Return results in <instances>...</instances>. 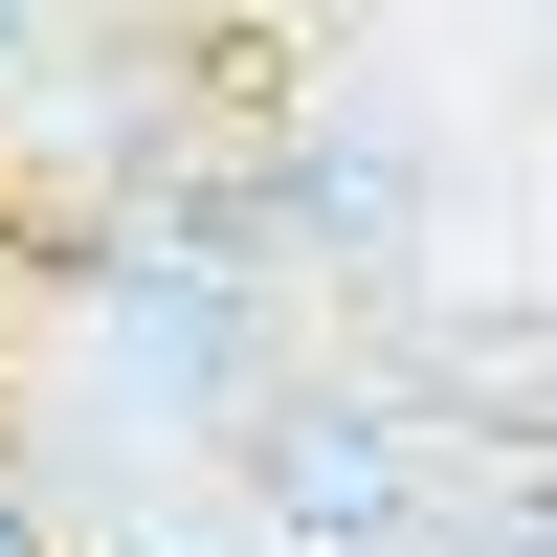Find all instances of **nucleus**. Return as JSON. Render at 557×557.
Returning a JSON list of instances; mask_svg holds the SVG:
<instances>
[{
	"label": "nucleus",
	"instance_id": "nucleus-3",
	"mask_svg": "<svg viewBox=\"0 0 557 557\" xmlns=\"http://www.w3.org/2000/svg\"><path fill=\"white\" fill-rule=\"evenodd\" d=\"M134 557H268V535H246V513H201V535H134Z\"/></svg>",
	"mask_w": 557,
	"mask_h": 557
},
{
	"label": "nucleus",
	"instance_id": "nucleus-5",
	"mask_svg": "<svg viewBox=\"0 0 557 557\" xmlns=\"http://www.w3.org/2000/svg\"><path fill=\"white\" fill-rule=\"evenodd\" d=\"M0 557H45V513H23V491H0Z\"/></svg>",
	"mask_w": 557,
	"mask_h": 557
},
{
	"label": "nucleus",
	"instance_id": "nucleus-2",
	"mask_svg": "<svg viewBox=\"0 0 557 557\" xmlns=\"http://www.w3.org/2000/svg\"><path fill=\"white\" fill-rule=\"evenodd\" d=\"M67 290H89V335H112V380L157 401V424H246V401L290 380V357H268V268H223L201 223H112Z\"/></svg>",
	"mask_w": 557,
	"mask_h": 557
},
{
	"label": "nucleus",
	"instance_id": "nucleus-4",
	"mask_svg": "<svg viewBox=\"0 0 557 557\" xmlns=\"http://www.w3.org/2000/svg\"><path fill=\"white\" fill-rule=\"evenodd\" d=\"M23 45H45V0H0V67H23Z\"/></svg>",
	"mask_w": 557,
	"mask_h": 557
},
{
	"label": "nucleus",
	"instance_id": "nucleus-1",
	"mask_svg": "<svg viewBox=\"0 0 557 557\" xmlns=\"http://www.w3.org/2000/svg\"><path fill=\"white\" fill-rule=\"evenodd\" d=\"M223 469H246V535L268 557H469L401 380H268L246 424H223Z\"/></svg>",
	"mask_w": 557,
	"mask_h": 557
}]
</instances>
